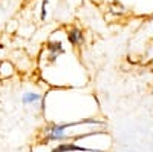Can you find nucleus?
I'll return each instance as SVG.
<instances>
[{
  "instance_id": "obj_1",
  "label": "nucleus",
  "mask_w": 153,
  "mask_h": 152,
  "mask_svg": "<svg viewBox=\"0 0 153 152\" xmlns=\"http://www.w3.org/2000/svg\"><path fill=\"white\" fill-rule=\"evenodd\" d=\"M80 124H101L98 120H76V121H68V123H51L43 131V138L46 142H63L66 140V129L72 126Z\"/></svg>"
},
{
  "instance_id": "obj_2",
  "label": "nucleus",
  "mask_w": 153,
  "mask_h": 152,
  "mask_svg": "<svg viewBox=\"0 0 153 152\" xmlns=\"http://www.w3.org/2000/svg\"><path fill=\"white\" fill-rule=\"evenodd\" d=\"M74 151H78V152H103V151H100V149L78 146V145H75V143H60V145H57L52 149V152H74Z\"/></svg>"
},
{
  "instance_id": "obj_3",
  "label": "nucleus",
  "mask_w": 153,
  "mask_h": 152,
  "mask_svg": "<svg viewBox=\"0 0 153 152\" xmlns=\"http://www.w3.org/2000/svg\"><path fill=\"white\" fill-rule=\"evenodd\" d=\"M68 40H69V43L74 45V46L80 45V43L84 40V35H83L81 29H78V28H71V29L68 31Z\"/></svg>"
},
{
  "instance_id": "obj_4",
  "label": "nucleus",
  "mask_w": 153,
  "mask_h": 152,
  "mask_svg": "<svg viewBox=\"0 0 153 152\" xmlns=\"http://www.w3.org/2000/svg\"><path fill=\"white\" fill-rule=\"evenodd\" d=\"M42 100V95L38 92H34V91H29V92H25L22 95V103L23 105H35Z\"/></svg>"
},
{
  "instance_id": "obj_5",
  "label": "nucleus",
  "mask_w": 153,
  "mask_h": 152,
  "mask_svg": "<svg viewBox=\"0 0 153 152\" xmlns=\"http://www.w3.org/2000/svg\"><path fill=\"white\" fill-rule=\"evenodd\" d=\"M48 51H51L52 54H58V52L61 54V52H65L61 42H49L48 43Z\"/></svg>"
}]
</instances>
